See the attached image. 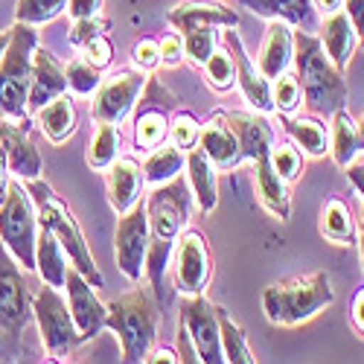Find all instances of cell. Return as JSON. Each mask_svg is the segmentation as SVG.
Segmentation results:
<instances>
[{
    "instance_id": "cell-4",
    "label": "cell",
    "mask_w": 364,
    "mask_h": 364,
    "mask_svg": "<svg viewBox=\"0 0 364 364\" xmlns=\"http://www.w3.org/2000/svg\"><path fill=\"white\" fill-rule=\"evenodd\" d=\"M336 291L323 271H312L306 277H291L271 283L262 291V309L265 318L274 326H300L332 306Z\"/></svg>"
},
{
    "instance_id": "cell-3",
    "label": "cell",
    "mask_w": 364,
    "mask_h": 364,
    "mask_svg": "<svg viewBox=\"0 0 364 364\" xmlns=\"http://www.w3.org/2000/svg\"><path fill=\"white\" fill-rule=\"evenodd\" d=\"M26 193H29V198H33V204H36L38 225H44L47 230H53V236L62 242V248H65L70 265H73L94 289H102L105 280H102V274H100L94 257H90V248H87V242H85V233H82L79 222L73 219L70 207H68L62 198H58L55 190H53L50 184H44L41 178L26 181Z\"/></svg>"
},
{
    "instance_id": "cell-15",
    "label": "cell",
    "mask_w": 364,
    "mask_h": 364,
    "mask_svg": "<svg viewBox=\"0 0 364 364\" xmlns=\"http://www.w3.org/2000/svg\"><path fill=\"white\" fill-rule=\"evenodd\" d=\"M0 164L23 184L41 178V155L33 137H29V126L0 117Z\"/></svg>"
},
{
    "instance_id": "cell-23",
    "label": "cell",
    "mask_w": 364,
    "mask_h": 364,
    "mask_svg": "<svg viewBox=\"0 0 364 364\" xmlns=\"http://www.w3.org/2000/svg\"><path fill=\"white\" fill-rule=\"evenodd\" d=\"M239 6H245L268 21H286L303 29V33H315L318 29L315 0H239Z\"/></svg>"
},
{
    "instance_id": "cell-26",
    "label": "cell",
    "mask_w": 364,
    "mask_h": 364,
    "mask_svg": "<svg viewBox=\"0 0 364 364\" xmlns=\"http://www.w3.org/2000/svg\"><path fill=\"white\" fill-rule=\"evenodd\" d=\"M68 268H70V259H68V254L62 248V242L53 236V230H47L41 225L38 228V242H36V271L41 274L44 286L65 289Z\"/></svg>"
},
{
    "instance_id": "cell-34",
    "label": "cell",
    "mask_w": 364,
    "mask_h": 364,
    "mask_svg": "<svg viewBox=\"0 0 364 364\" xmlns=\"http://www.w3.org/2000/svg\"><path fill=\"white\" fill-rule=\"evenodd\" d=\"M117 158H119V129L114 123H97L94 137H90V146H87V155H85L87 166L105 172Z\"/></svg>"
},
{
    "instance_id": "cell-46",
    "label": "cell",
    "mask_w": 364,
    "mask_h": 364,
    "mask_svg": "<svg viewBox=\"0 0 364 364\" xmlns=\"http://www.w3.org/2000/svg\"><path fill=\"white\" fill-rule=\"evenodd\" d=\"M184 55L187 53H184V36H181V33H172V36H166L161 41V62L166 68L181 65V58H184Z\"/></svg>"
},
{
    "instance_id": "cell-17",
    "label": "cell",
    "mask_w": 364,
    "mask_h": 364,
    "mask_svg": "<svg viewBox=\"0 0 364 364\" xmlns=\"http://www.w3.org/2000/svg\"><path fill=\"white\" fill-rule=\"evenodd\" d=\"M198 149L204 155L213 161L216 169L228 172L233 166L242 164V149H239V137L236 132L228 126V117L225 111H216L213 117L201 123V132H198Z\"/></svg>"
},
{
    "instance_id": "cell-2",
    "label": "cell",
    "mask_w": 364,
    "mask_h": 364,
    "mask_svg": "<svg viewBox=\"0 0 364 364\" xmlns=\"http://www.w3.org/2000/svg\"><path fill=\"white\" fill-rule=\"evenodd\" d=\"M294 76L303 90V105L315 117H332L347 102V79L344 70L332 65L321 38L315 33H294Z\"/></svg>"
},
{
    "instance_id": "cell-32",
    "label": "cell",
    "mask_w": 364,
    "mask_h": 364,
    "mask_svg": "<svg viewBox=\"0 0 364 364\" xmlns=\"http://www.w3.org/2000/svg\"><path fill=\"white\" fill-rule=\"evenodd\" d=\"M184 164H187V151H181L172 143H164V146L149 151V158L143 164V181L151 187L166 184V181H172L175 175H181Z\"/></svg>"
},
{
    "instance_id": "cell-45",
    "label": "cell",
    "mask_w": 364,
    "mask_h": 364,
    "mask_svg": "<svg viewBox=\"0 0 364 364\" xmlns=\"http://www.w3.org/2000/svg\"><path fill=\"white\" fill-rule=\"evenodd\" d=\"M100 33H105V21L97 15V18H82V21H73L70 26V44L76 47H85L90 38H97Z\"/></svg>"
},
{
    "instance_id": "cell-50",
    "label": "cell",
    "mask_w": 364,
    "mask_h": 364,
    "mask_svg": "<svg viewBox=\"0 0 364 364\" xmlns=\"http://www.w3.org/2000/svg\"><path fill=\"white\" fill-rule=\"evenodd\" d=\"M344 172H347V178L353 181V187L358 190V196L364 198V161H350V164L344 166Z\"/></svg>"
},
{
    "instance_id": "cell-22",
    "label": "cell",
    "mask_w": 364,
    "mask_h": 364,
    "mask_svg": "<svg viewBox=\"0 0 364 364\" xmlns=\"http://www.w3.org/2000/svg\"><path fill=\"white\" fill-rule=\"evenodd\" d=\"M143 169L137 166L134 158H117L108 169H105V193H108V204L117 213H126L132 204L140 201V190H143Z\"/></svg>"
},
{
    "instance_id": "cell-55",
    "label": "cell",
    "mask_w": 364,
    "mask_h": 364,
    "mask_svg": "<svg viewBox=\"0 0 364 364\" xmlns=\"http://www.w3.org/2000/svg\"><path fill=\"white\" fill-rule=\"evenodd\" d=\"M358 149H364V114H361V119H358Z\"/></svg>"
},
{
    "instance_id": "cell-43",
    "label": "cell",
    "mask_w": 364,
    "mask_h": 364,
    "mask_svg": "<svg viewBox=\"0 0 364 364\" xmlns=\"http://www.w3.org/2000/svg\"><path fill=\"white\" fill-rule=\"evenodd\" d=\"M132 58H134V68H140L143 73L146 70H155L161 65V41L155 38H140L132 50Z\"/></svg>"
},
{
    "instance_id": "cell-29",
    "label": "cell",
    "mask_w": 364,
    "mask_h": 364,
    "mask_svg": "<svg viewBox=\"0 0 364 364\" xmlns=\"http://www.w3.org/2000/svg\"><path fill=\"white\" fill-rule=\"evenodd\" d=\"M36 123H38V129L47 134L50 143H65V140H70L73 132H76V108H73L70 97L62 94V97H55L53 102L41 105V108L36 111Z\"/></svg>"
},
{
    "instance_id": "cell-12",
    "label": "cell",
    "mask_w": 364,
    "mask_h": 364,
    "mask_svg": "<svg viewBox=\"0 0 364 364\" xmlns=\"http://www.w3.org/2000/svg\"><path fill=\"white\" fill-rule=\"evenodd\" d=\"M175 265V286L181 294H201L213 274V259H210L204 233L196 228H184L175 239L172 248Z\"/></svg>"
},
{
    "instance_id": "cell-35",
    "label": "cell",
    "mask_w": 364,
    "mask_h": 364,
    "mask_svg": "<svg viewBox=\"0 0 364 364\" xmlns=\"http://www.w3.org/2000/svg\"><path fill=\"white\" fill-rule=\"evenodd\" d=\"M216 318H219V336H222L225 361H230V364H251V361H257L251 347H248V338H245V332H242V326L222 306H216Z\"/></svg>"
},
{
    "instance_id": "cell-10",
    "label": "cell",
    "mask_w": 364,
    "mask_h": 364,
    "mask_svg": "<svg viewBox=\"0 0 364 364\" xmlns=\"http://www.w3.org/2000/svg\"><path fill=\"white\" fill-rule=\"evenodd\" d=\"M178 329L187 332V338L196 350V358L204 364H222V336H219V318L216 306L201 294H184L178 303Z\"/></svg>"
},
{
    "instance_id": "cell-6",
    "label": "cell",
    "mask_w": 364,
    "mask_h": 364,
    "mask_svg": "<svg viewBox=\"0 0 364 364\" xmlns=\"http://www.w3.org/2000/svg\"><path fill=\"white\" fill-rule=\"evenodd\" d=\"M105 326L119 338L123 361H146L158 336V300L146 289H132L129 294L108 303Z\"/></svg>"
},
{
    "instance_id": "cell-5",
    "label": "cell",
    "mask_w": 364,
    "mask_h": 364,
    "mask_svg": "<svg viewBox=\"0 0 364 364\" xmlns=\"http://www.w3.org/2000/svg\"><path fill=\"white\" fill-rule=\"evenodd\" d=\"M9 44L0 55V117L29 126V82H33V53L38 47L36 26L18 23L9 29Z\"/></svg>"
},
{
    "instance_id": "cell-47",
    "label": "cell",
    "mask_w": 364,
    "mask_h": 364,
    "mask_svg": "<svg viewBox=\"0 0 364 364\" xmlns=\"http://www.w3.org/2000/svg\"><path fill=\"white\" fill-rule=\"evenodd\" d=\"M70 21H82V18H97L102 12V0H68Z\"/></svg>"
},
{
    "instance_id": "cell-54",
    "label": "cell",
    "mask_w": 364,
    "mask_h": 364,
    "mask_svg": "<svg viewBox=\"0 0 364 364\" xmlns=\"http://www.w3.org/2000/svg\"><path fill=\"white\" fill-rule=\"evenodd\" d=\"M6 187H9V181H6V172H4V164H0V201H4V196H6Z\"/></svg>"
},
{
    "instance_id": "cell-28",
    "label": "cell",
    "mask_w": 364,
    "mask_h": 364,
    "mask_svg": "<svg viewBox=\"0 0 364 364\" xmlns=\"http://www.w3.org/2000/svg\"><path fill=\"white\" fill-rule=\"evenodd\" d=\"M283 129L289 134V140L303 149V155L309 158H321L326 155V123L315 114H303V117H291V114H283Z\"/></svg>"
},
{
    "instance_id": "cell-25",
    "label": "cell",
    "mask_w": 364,
    "mask_h": 364,
    "mask_svg": "<svg viewBox=\"0 0 364 364\" xmlns=\"http://www.w3.org/2000/svg\"><path fill=\"white\" fill-rule=\"evenodd\" d=\"M187 181H190V190H193V198L198 204L201 213H210V210H216L219 204V187H216V166L210 161L204 151L196 146L187 151Z\"/></svg>"
},
{
    "instance_id": "cell-24",
    "label": "cell",
    "mask_w": 364,
    "mask_h": 364,
    "mask_svg": "<svg viewBox=\"0 0 364 364\" xmlns=\"http://www.w3.org/2000/svg\"><path fill=\"white\" fill-rule=\"evenodd\" d=\"M318 33H321L318 38H321L326 55L332 58V65H336L338 70H347L350 58H353V50H355V41H358V36H355V29H353L347 12L344 9H336V12L323 15Z\"/></svg>"
},
{
    "instance_id": "cell-14",
    "label": "cell",
    "mask_w": 364,
    "mask_h": 364,
    "mask_svg": "<svg viewBox=\"0 0 364 364\" xmlns=\"http://www.w3.org/2000/svg\"><path fill=\"white\" fill-rule=\"evenodd\" d=\"M236 26H225L222 33V47L230 53L233 65H236V85L242 90V97H245V102L259 111V114H268L274 111V102H271V79L262 76V70L251 62V55L245 50V44H242L239 33H233Z\"/></svg>"
},
{
    "instance_id": "cell-8",
    "label": "cell",
    "mask_w": 364,
    "mask_h": 364,
    "mask_svg": "<svg viewBox=\"0 0 364 364\" xmlns=\"http://www.w3.org/2000/svg\"><path fill=\"white\" fill-rule=\"evenodd\" d=\"M38 216L36 204L23 190V184L9 181L6 196L0 201V242L15 257L23 271L36 268V242H38Z\"/></svg>"
},
{
    "instance_id": "cell-30",
    "label": "cell",
    "mask_w": 364,
    "mask_h": 364,
    "mask_svg": "<svg viewBox=\"0 0 364 364\" xmlns=\"http://www.w3.org/2000/svg\"><path fill=\"white\" fill-rule=\"evenodd\" d=\"M318 230L323 239L336 242V245H353L355 242V219L353 210L344 198L332 196L321 204V219H318Z\"/></svg>"
},
{
    "instance_id": "cell-21",
    "label": "cell",
    "mask_w": 364,
    "mask_h": 364,
    "mask_svg": "<svg viewBox=\"0 0 364 364\" xmlns=\"http://www.w3.org/2000/svg\"><path fill=\"white\" fill-rule=\"evenodd\" d=\"M294 55V29L286 21H268L262 50L257 55V68L262 70L265 79H277L280 73L289 70Z\"/></svg>"
},
{
    "instance_id": "cell-40",
    "label": "cell",
    "mask_w": 364,
    "mask_h": 364,
    "mask_svg": "<svg viewBox=\"0 0 364 364\" xmlns=\"http://www.w3.org/2000/svg\"><path fill=\"white\" fill-rule=\"evenodd\" d=\"M68 73V87L73 90L76 97H90V94H97V87L102 82L100 76V68H94L87 62V58H76V62H70L65 68Z\"/></svg>"
},
{
    "instance_id": "cell-18",
    "label": "cell",
    "mask_w": 364,
    "mask_h": 364,
    "mask_svg": "<svg viewBox=\"0 0 364 364\" xmlns=\"http://www.w3.org/2000/svg\"><path fill=\"white\" fill-rule=\"evenodd\" d=\"M68 94V73L65 68L58 65V58L44 50V47H36L33 53V82H29V114H36L41 105L53 102L55 97Z\"/></svg>"
},
{
    "instance_id": "cell-44",
    "label": "cell",
    "mask_w": 364,
    "mask_h": 364,
    "mask_svg": "<svg viewBox=\"0 0 364 364\" xmlns=\"http://www.w3.org/2000/svg\"><path fill=\"white\" fill-rule=\"evenodd\" d=\"M85 58H87V62L90 65H94V68H108L111 65V58H114V47H111V41H108V36L105 33H100L97 38H90L85 47Z\"/></svg>"
},
{
    "instance_id": "cell-9",
    "label": "cell",
    "mask_w": 364,
    "mask_h": 364,
    "mask_svg": "<svg viewBox=\"0 0 364 364\" xmlns=\"http://www.w3.org/2000/svg\"><path fill=\"white\" fill-rule=\"evenodd\" d=\"M33 318H36L38 332H41V344L50 355L65 358L82 344L79 329H76L73 315H70V306H68V300L58 294V289L44 286L33 297Z\"/></svg>"
},
{
    "instance_id": "cell-48",
    "label": "cell",
    "mask_w": 364,
    "mask_h": 364,
    "mask_svg": "<svg viewBox=\"0 0 364 364\" xmlns=\"http://www.w3.org/2000/svg\"><path fill=\"white\" fill-rule=\"evenodd\" d=\"M341 9L347 12L353 29H355V36H358V44L364 47V0H344Z\"/></svg>"
},
{
    "instance_id": "cell-53",
    "label": "cell",
    "mask_w": 364,
    "mask_h": 364,
    "mask_svg": "<svg viewBox=\"0 0 364 364\" xmlns=\"http://www.w3.org/2000/svg\"><path fill=\"white\" fill-rule=\"evenodd\" d=\"M358 245H361V262H364V207H361V219H358Z\"/></svg>"
},
{
    "instance_id": "cell-42",
    "label": "cell",
    "mask_w": 364,
    "mask_h": 364,
    "mask_svg": "<svg viewBox=\"0 0 364 364\" xmlns=\"http://www.w3.org/2000/svg\"><path fill=\"white\" fill-rule=\"evenodd\" d=\"M198 132H201V123L190 111H178L169 119V143L178 146L181 151H190L198 146Z\"/></svg>"
},
{
    "instance_id": "cell-7",
    "label": "cell",
    "mask_w": 364,
    "mask_h": 364,
    "mask_svg": "<svg viewBox=\"0 0 364 364\" xmlns=\"http://www.w3.org/2000/svg\"><path fill=\"white\" fill-rule=\"evenodd\" d=\"M29 321H33V294L21 265L0 242V355H18Z\"/></svg>"
},
{
    "instance_id": "cell-1",
    "label": "cell",
    "mask_w": 364,
    "mask_h": 364,
    "mask_svg": "<svg viewBox=\"0 0 364 364\" xmlns=\"http://www.w3.org/2000/svg\"><path fill=\"white\" fill-rule=\"evenodd\" d=\"M190 198H193V190L181 175H175L166 184H158L146 196L149 251H146L143 271L158 303H164V283H166V268L172 262L175 239L184 230V222L190 219Z\"/></svg>"
},
{
    "instance_id": "cell-20",
    "label": "cell",
    "mask_w": 364,
    "mask_h": 364,
    "mask_svg": "<svg viewBox=\"0 0 364 364\" xmlns=\"http://www.w3.org/2000/svg\"><path fill=\"white\" fill-rule=\"evenodd\" d=\"M166 18L181 36L193 33L198 26H236L239 23V12H233L225 4H216V0H184V4L172 6Z\"/></svg>"
},
{
    "instance_id": "cell-38",
    "label": "cell",
    "mask_w": 364,
    "mask_h": 364,
    "mask_svg": "<svg viewBox=\"0 0 364 364\" xmlns=\"http://www.w3.org/2000/svg\"><path fill=\"white\" fill-rule=\"evenodd\" d=\"M204 76L213 90H230L236 85V65L225 47H216L213 55L204 62Z\"/></svg>"
},
{
    "instance_id": "cell-19",
    "label": "cell",
    "mask_w": 364,
    "mask_h": 364,
    "mask_svg": "<svg viewBox=\"0 0 364 364\" xmlns=\"http://www.w3.org/2000/svg\"><path fill=\"white\" fill-rule=\"evenodd\" d=\"M228 126L239 137L242 161H257L265 158L271 146H274V129H271L268 117L259 111H225Z\"/></svg>"
},
{
    "instance_id": "cell-33",
    "label": "cell",
    "mask_w": 364,
    "mask_h": 364,
    "mask_svg": "<svg viewBox=\"0 0 364 364\" xmlns=\"http://www.w3.org/2000/svg\"><path fill=\"white\" fill-rule=\"evenodd\" d=\"M329 151H332V161H336L341 169L355 161L358 155V126H355V119L338 108L336 114H332V143H329Z\"/></svg>"
},
{
    "instance_id": "cell-37",
    "label": "cell",
    "mask_w": 364,
    "mask_h": 364,
    "mask_svg": "<svg viewBox=\"0 0 364 364\" xmlns=\"http://www.w3.org/2000/svg\"><path fill=\"white\" fill-rule=\"evenodd\" d=\"M268 164L286 184H291V181H297L303 172V151L294 143H274L268 151Z\"/></svg>"
},
{
    "instance_id": "cell-56",
    "label": "cell",
    "mask_w": 364,
    "mask_h": 364,
    "mask_svg": "<svg viewBox=\"0 0 364 364\" xmlns=\"http://www.w3.org/2000/svg\"><path fill=\"white\" fill-rule=\"evenodd\" d=\"M9 29H6V33H0V55H4V50H6V44H9Z\"/></svg>"
},
{
    "instance_id": "cell-41",
    "label": "cell",
    "mask_w": 364,
    "mask_h": 364,
    "mask_svg": "<svg viewBox=\"0 0 364 364\" xmlns=\"http://www.w3.org/2000/svg\"><path fill=\"white\" fill-rule=\"evenodd\" d=\"M216 47H219L216 26H198L193 33H184V53L190 55L193 65H204Z\"/></svg>"
},
{
    "instance_id": "cell-49",
    "label": "cell",
    "mask_w": 364,
    "mask_h": 364,
    "mask_svg": "<svg viewBox=\"0 0 364 364\" xmlns=\"http://www.w3.org/2000/svg\"><path fill=\"white\" fill-rule=\"evenodd\" d=\"M350 318H353V326L358 329V336H364V286H361V289L355 291V297H353Z\"/></svg>"
},
{
    "instance_id": "cell-31",
    "label": "cell",
    "mask_w": 364,
    "mask_h": 364,
    "mask_svg": "<svg viewBox=\"0 0 364 364\" xmlns=\"http://www.w3.org/2000/svg\"><path fill=\"white\" fill-rule=\"evenodd\" d=\"M143 102L146 105L137 111V119H134V143H137V149L151 151L169 140V117H166V108L151 105L149 94Z\"/></svg>"
},
{
    "instance_id": "cell-27",
    "label": "cell",
    "mask_w": 364,
    "mask_h": 364,
    "mask_svg": "<svg viewBox=\"0 0 364 364\" xmlns=\"http://www.w3.org/2000/svg\"><path fill=\"white\" fill-rule=\"evenodd\" d=\"M254 166H257V196H259V204L274 219L289 222V216H291V198H289V190H286V181L274 169H271L268 155L257 158Z\"/></svg>"
},
{
    "instance_id": "cell-36",
    "label": "cell",
    "mask_w": 364,
    "mask_h": 364,
    "mask_svg": "<svg viewBox=\"0 0 364 364\" xmlns=\"http://www.w3.org/2000/svg\"><path fill=\"white\" fill-rule=\"evenodd\" d=\"M68 9V0H18L15 4V21L29 23V26H41L55 21Z\"/></svg>"
},
{
    "instance_id": "cell-52",
    "label": "cell",
    "mask_w": 364,
    "mask_h": 364,
    "mask_svg": "<svg viewBox=\"0 0 364 364\" xmlns=\"http://www.w3.org/2000/svg\"><path fill=\"white\" fill-rule=\"evenodd\" d=\"M341 4H344V0H315V6H318L323 15H329V12L341 9Z\"/></svg>"
},
{
    "instance_id": "cell-13",
    "label": "cell",
    "mask_w": 364,
    "mask_h": 364,
    "mask_svg": "<svg viewBox=\"0 0 364 364\" xmlns=\"http://www.w3.org/2000/svg\"><path fill=\"white\" fill-rule=\"evenodd\" d=\"M146 87V73L140 68H123L100 82L94 94V119L97 123L119 126L132 114L137 97Z\"/></svg>"
},
{
    "instance_id": "cell-11",
    "label": "cell",
    "mask_w": 364,
    "mask_h": 364,
    "mask_svg": "<svg viewBox=\"0 0 364 364\" xmlns=\"http://www.w3.org/2000/svg\"><path fill=\"white\" fill-rule=\"evenodd\" d=\"M146 251H149V216H146V201L140 198L126 213H119L117 233H114L117 268L123 271V277H129L132 283H140V277H143Z\"/></svg>"
},
{
    "instance_id": "cell-16",
    "label": "cell",
    "mask_w": 364,
    "mask_h": 364,
    "mask_svg": "<svg viewBox=\"0 0 364 364\" xmlns=\"http://www.w3.org/2000/svg\"><path fill=\"white\" fill-rule=\"evenodd\" d=\"M65 289H68V306H70V315H73V323L79 329L82 344L97 338L105 329V318H108V306L97 297V289L90 286L73 265L68 268Z\"/></svg>"
},
{
    "instance_id": "cell-51",
    "label": "cell",
    "mask_w": 364,
    "mask_h": 364,
    "mask_svg": "<svg viewBox=\"0 0 364 364\" xmlns=\"http://www.w3.org/2000/svg\"><path fill=\"white\" fill-rule=\"evenodd\" d=\"M146 361H149V364H161V361L175 364V361H181V355H178V353H172V350H166V347H161V350H155L151 355H146Z\"/></svg>"
},
{
    "instance_id": "cell-39",
    "label": "cell",
    "mask_w": 364,
    "mask_h": 364,
    "mask_svg": "<svg viewBox=\"0 0 364 364\" xmlns=\"http://www.w3.org/2000/svg\"><path fill=\"white\" fill-rule=\"evenodd\" d=\"M271 102H274L277 114H294L303 102V90L294 73H280L277 79H271Z\"/></svg>"
}]
</instances>
